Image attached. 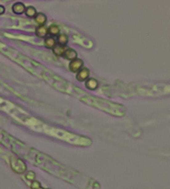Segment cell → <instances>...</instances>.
<instances>
[{"label":"cell","mask_w":170,"mask_h":189,"mask_svg":"<svg viewBox=\"0 0 170 189\" xmlns=\"http://www.w3.org/2000/svg\"><path fill=\"white\" fill-rule=\"evenodd\" d=\"M35 33L40 38H45L47 36V34H48V28L45 27V25H40L36 29Z\"/></svg>","instance_id":"5"},{"label":"cell","mask_w":170,"mask_h":189,"mask_svg":"<svg viewBox=\"0 0 170 189\" xmlns=\"http://www.w3.org/2000/svg\"><path fill=\"white\" fill-rule=\"evenodd\" d=\"M5 11H6L5 6H1V5H0V15L4 14V13H5Z\"/></svg>","instance_id":"16"},{"label":"cell","mask_w":170,"mask_h":189,"mask_svg":"<svg viewBox=\"0 0 170 189\" xmlns=\"http://www.w3.org/2000/svg\"><path fill=\"white\" fill-rule=\"evenodd\" d=\"M35 22L39 25H44L45 22L47 21V17L43 13H37L36 16L34 17Z\"/></svg>","instance_id":"8"},{"label":"cell","mask_w":170,"mask_h":189,"mask_svg":"<svg viewBox=\"0 0 170 189\" xmlns=\"http://www.w3.org/2000/svg\"><path fill=\"white\" fill-rule=\"evenodd\" d=\"M66 50V47L64 45H55L54 48H53V52L54 53L57 55V56H63L64 52Z\"/></svg>","instance_id":"9"},{"label":"cell","mask_w":170,"mask_h":189,"mask_svg":"<svg viewBox=\"0 0 170 189\" xmlns=\"http://www.w3.org/2000/svg\"><path fill=\"white\" fill-rule=\"evenodd\" d=\"M55 43L56 41L53 37H47L44 40V45L47 49H53L55 46Z\"/></svg>","instance_id":"10"},{"label":"cell","mask_w":170,"mask_h":189,"mask_svg":"<svg viewBox=\"0 0 170 189\" xmlns=\"http://www.w3.org/2000/svg\"><path fill=\"white\" fill-rule=\"evenodd\" d=\"M10 166H11L12 170L17 174H23L27 170V166H26L25 163L21 159H18L16 157H11Z\"/></svg>","instance_id":"1"},{"label":"cell","mask_w":170,"mask_h":189,"mask_svg":"<svg viewBox=\"0 0 170 189\" xmlns=\"http://www.w3.org/2000/svg\"><path fill=\"white\" fill-rule=\"evenodd\" d=\"M48 33L52 36H57L60 33V28L57 25H51L48 28Z\"/></svg>","instance_id":"12"},{"label":"cell","mask_w":170,"mask_h":189,"mask_svg":"<svg viewBox=\"0 0 170 189\" xmlns=\"http://www.w3.org/2000/svg\"><path fill=\"white\" fill-rule=\"evenodd\" d=\"M65 59L72 61L77 58V53L74 50V49H66L63 55Z\"/></svg>","instance_id":"6"},{"label":"cell","mask_w":170,"mask_h":189,"mask_svg":"<svg viewBox=\"0 0 170 189\" xmlns=\"http://www.w3.org/2000/svg\"><path fill=\"white\" fill-rule=\"evenodd\" d=\"M99 86V82L95 78H87L86 82V87L89 90H95Z\"/></svg>","instance_id":"7"},{"label":"cell","mask_w":170,"mask_h":189,"mask_svg":"<svg viewBox=\"0 0 170 189\" xmlns=\"http://www.w3.org/2000/svg\"><path fill=\"white\" fill-rule=\"evenodd\" d=\"M24 13H25L26 16L29 17V18H34V17L36 16V14H37V10H36V8H35L34 6H30L26 7Z\"/></svg>","instance_id":"11"},{"label":"cell","mask_w":170,"mask_h":189,"mask_svg":"<svg viewBox=\"0 0 170 189\" xmlns=\"http://www.w3.org/2000/svg\"><path fill=\"white\" fill-rule=\"evenodd\" d=\"M89 70L87 68H81L76 73V80L79 82H84L89 77Z\"/></svg>","instance_id":"3"},{"label":"cell","mask_w":170,"mask_h":189,"mask_svg":"<svg viewBox=\"0 0 170 189\" xmlns=\"http://www.w3.org/2000/svg\"><path fill=\"white\" fill-rule=\"evenodd\" d=\"M36 177V174L32 171H30L27 175H26V178L28 180H34V178Z\"/></svg>","instance_id":"15"},{"label":"cell","mask_w":170,"mask_h":189,"mask_svg":"<svg viewBox=\"0 0 170 189\" xmlns=\"http://www.w3.org/2000/svg\"><path fill=\"white\" fill-rule=\"evenodd\" d=\"M30 188L32 189H42L43 188L41 185V183L39 181H33L30 185Z\"/></svg>","instance_id":"14"},{"label":"cell","mask_w":170,"mask_h":189,"mask_svg":"<svg viewBox=\"0 0 170 189\" xmlns=\"http://www.w3.org/2000/svg\"><path fill=\"white\" fill-rule=\"evenodd\" d=\"M25 9H26V6L23 3H20V2H18V3H15L13 6H12V11L17 14V15H20V14H23L25 12Z\"/></svg>","instance_id":"4"},{"label":"cell","mask_w":170,"mask_h":189,"mask_svg":"<svg viewBox=\"0 0 170 189\" xmlns=\"http://www.w3.org/2000/svg\"><path fill=\"white\" fill-rule=\"evenodd\" d=\"M84 65V62L81 59H75L72 60L69 63V70L73 73H77Z\"/></svg>","instance_id":"2"},{"label":"cell","mask_w":170,"mask_h":189,"mask_svg":"<svg viewBox=\"0 0 170 189\" xmlns=\"http://www.w3.org/2000/svg\"><path fill=\"white\" fill-rule=\"evenodd\" d=\"M57 41L60 45H66V43L68 42V37L65 34H61L58 36Z\"/></svg>","instance_id":"13"}]
</instances>
